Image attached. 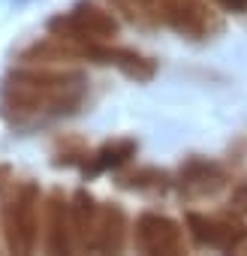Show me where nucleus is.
Listing matches in <instances>:
<instances>
[{
  "instance_id": "obj_7",
  "label": "nucleus",
  "mask_w": 247,
  "mask_h": 256,
  "mask_svg": "<svg viewBox=\"0 0 247 256\" xmlns=\"http://www.w3.org/2000/svg\"><path fill=\"white\" fill-rule=\"evenodd\" d=\"M124 229H127V223H124V214H120L118 205L100 208L90 247H94V250H112V253L120 250V244H124Z\"/></svg>"
},
{
  "instance_id": "obj_10",
  "label": "nucleus",
  "mask_w": 247,
  "mask_h": 256,
  "mask_svg": "<svg viewBox=\"0 0 247 256\" xmlns=\"http://www.w3.org/2000/svg\"><path fill=\"white\" fill-rule=\"evenodd\" d=\"M133 151H136L133 142H114V145H106L100 154H94L90 172H100V169H108V166H120L127 157H133Z\"/></svg>"
},
{
  "instance_id": "obj_11",
  "label": "nucleus",
  "mask_w": 247,
  "mask_h": 256,
  "mask_svg": "<svg viewBox=\"0 0 247 256\" xmlns=\"http://www.w3.org/2000/svg\"><path fill=\"white\" fill-rule=\"evenodd\" d=\"M217 4H223V6L232 10V12H244V10H247V0H217Z\"/></svg>"
},
{
  "instance_id": "obj_1",
  "label": "nucleus",
  "mask_w": 247,
  "mask_h": 256,
  "mask_svg": "<svg viewBox=\"0 0 247 256\" xmlns=\"http://www.w3.org/2000/svg\"><path fill=\"white\" fill-rule=\"evenodd\" d=\"M84 82L72 72H18L4 88V106L16 114H66L82 102Z\"/></svg>"
},
{
  "instance_id": "obj_3",
  "label": "nucleus",
  "mask_w": 247,
  "mask_h": 256,
  "mask_svg": "<svg viewBox=\"0 0 247 256\" xmlns=\"http://www.w3.org/2000/svg\"><path fill=\"white\" fill-rule=\"evenodd\" d=\"M133 4L154 22H163L172 30L193 36V40L211 36L220 28V22L202 0H133Z\"/></svg>"
},
{
  "instance_id": "obj_5",
  "label": "nucleus",
  "mask_w": 247,
  "mask_h": 256,
  "mask_svg": "<svg viewBox=\"0 0 247 256\" xmlns=\"http://www.w3.org/2000/svg\"><path fill=\"white\" fill-rule=\"evenodd\" d=\"M136 247L145 253H181L184 235L175 220L163 214H142L136 220Z\"/></svg>"
},
{
  "instance_id": "obj_9",
  "label": "nucleus",
  "mask_w": 247,
  "mask_h": 256,
  "mask_svg": "<svg viewBox=\"0 0 247 256\" xmlns=\"http://www.w3.org/2000/svg\"><path fill=\"white\" fill-rule=\"evenodd\" d=\"M70 205L64 202L60 193H52L48 202V250L52 253H64L70 250Z\"/></svg>"
},
{
  "instance_id": "obj_12",
  "label": "nucleus",
  "mask_w": 247,
  "mask_h": 256,
  "mask_svg": "<svg viewBox=\"0 0 247 256\" xmlns=\"http://www.w3.org/2000/svg\"><path fill=\"white\" fill-rule=\"evenodd\" d=\"M235 199H238V205H241V208H247V184H244V187H238Z\"/></svg>"
},
{
  "instance_id": "obj_8",
  "label": "nucleus",
  "mask_w": 247,
  "mask_h": 256,
  "mask_svg": "<svg viewBox=\"0 0 247 256\" xmlns=\"http://www.w3.org/2000/svg\"><path fill=\"white\" fill-rule=\"evenodd\" d=\"M96 205L88 193H76L72 205H70V232L76 238L78 247H90L94 241V229H96Z\"/></svg>"
},
{
  "instance_id": "obj_2",
  "label": "nucleus",
  "mask_w": 247,
  "mask_h": 256,
  "mask_svg": "<svg viewBox=\"0 0 247 256\" xmlns=\"http://www.w3.org/2000/svg\"><path fill=\"white\" fill-rule=\"evenodd\" d=\"M4 226L6 244L18 253H30L40 238V187L24 181L4 193Z\"/></svg>"
},
{
  "instance_id": "obj_4",
  "label": "nucleus",
  "mask_w": 247,
  "mask_h": 256,
  "mask_svg": "<svg viewBox=\"0 0 247 256\" xmlns=\"http://www.w3.org/2000/svg\"><path fill=\"white\" fill-rule=\"evenodd\" d=\"M48 30L58 40H66V42L96 46V42H106V40H112L118 34V22H114L112 12H106V10H100L94 4H78L66 16L52 18Z\"/></svg>"
},
{
  "instance_id": "obj_6",
  "label": "nucleus",
  "mask_w": 247,
  "mask_h": 256,
  "mask_svg": "<svg viewBox=\"0 0 247 256\" xmlns=\"http://www.w3.org/2000/svg\"><path fill=\"white\" fill-rule=\"evenodd\" d=\"M187 226H190V235L205 247H223L226 250V247H235L244 238V229H238L232 223H223V220L202 217V214H190Z\"/></svg>"
}]
</instances>
